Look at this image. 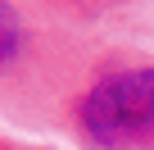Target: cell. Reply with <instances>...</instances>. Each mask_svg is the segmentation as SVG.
Returning a JSON list of instances; mask_svg holds the SVG:
<instances>
[{
    "label": "cell",
    "instance_id": "cell-3",
    "mask_svg": "<svg viewBox=\"0 0 154 150\" xmlns=\"http://www.w3.org/2000/svg\"><path fill=\"white\" fill-rule=\"evenodd\" d=\"M18 5L63 23V27H77V32H91L104 41V32L113 27H127L145 14L149 0H18Z\"/></svg>",
    "mask_w": 154,
    "mask_h": 150
},
{
    "label": "cell",
    "instance_id": "cell-1",
    "mask_svg": "<svg viewBox=\"0 0 154 150\" xmlns=\"http://www.w3.org/2000/svg\"><path fill=\"white\" fill-rule=\"evenodd\" d=\"M104 41L0 0V109L23 127H59L63 100Z\"/></svg>",
    "mask_w": 154,
    "mask_h": 150
},
{
    "label": "cell",
    "instance_id": "cell-4",
    "mask_svg": "<svg viewBox=\"0 0 154 150\" xmlns=\"http://www.w3.org/2000/svg\"><path fill=\"white\" fill-rule=\"evenodd\" d=\"M0 150H54V145H41V141H18V136H0Z\"/></svg>",
    "mask_w": 154,
    "mask_h": 150
},
{
    "label": "cell",
    "instance_id": "cell-2",
    "mask_svg": "<svg viewBox=\"0 0 154 150\" xmlns=\"http://www.w3.org/2000/svg\"><path fill=\"white\" fill-rule=\"evenodd\" d=\"M54 132L77 150H154V55L104 41L63 100Z\"/></svg>",
    "mask_w": 154,
    "mask_h": 150
}]
</instances>
